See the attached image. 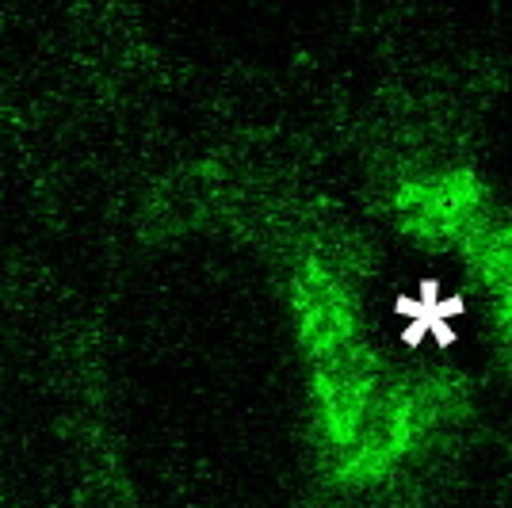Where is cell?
I'll return each mask as SVG.
<instances>
[{
	"label": "cell",
	"instance_id": "3957f363",
	"mask_svg": "<svg viewBox=\"0 0 512 508\" xmlns=\"http://www.w3.org/2000/svg\"><path fill=\"white\" fill-rule=\"evenodd\" d=\"M451 245H459L474 260L478 276L486 279V287L501 306V321H505L512 337V226L490 222L486 207H482L463 230L451 237Z\"/></svg>",
	"mask_w": 512,
	"mask_h": 508
},
{
	"label": "cell",
	"instance_id": "6da1fadb",
	"mask_svg": "<svg viewBox=\"0 0 512 508\" xmlns=\"http://www.w3.org/2000/svg\"><path fill=\"white\" fill-rule=\"evenodd\" d=\"M291 302L302 348L314 363L321 432L341 459L337 474L344 482H375L425 436L436 417V394L383 390L356 329V306L318 260L295 276Z\"/></svg>",
	"mask_w": 512,
	"mask_h": 508
},
{
	"label": "cell",
	"instance_id": "7a4b0ae2",
	"mask_svg": "<svg viewBox=\"0 0 512 508\" xmlns=\"http://www.w3.org/2000/svg\"><path fill=\"white\" fill-rule=\"evenodd\" d=\"M482 207H486V191L470 172L428 176L402 184L398 191V222L425 241H451Z\"/></svg>",
	"mask_w": 512,
	"mask_h": 508
}]
</instances>
